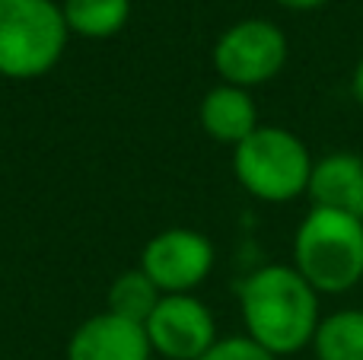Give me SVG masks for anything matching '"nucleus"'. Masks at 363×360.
I'll return each instance as SVG.
<instances>
[{
  "label": "nucleus",
  "mask_w": 363,
  "mask_h": 360,
  "mask_svg": "<svg viewBox=\"0 0 363 360\" xmlns=\"http://www.w3.org/2000/svg\"><path fill=\"white\" fill-rule=\"evenodd\" d=\"M245 335L274 357L309 348L322 322L319 293L294 265H264L239 284Z\"/></svg>",
  "instance_id": "nucleus-1"
},
{
  "label": "nucleus",
  "mask_w": 363,
  "mask_h": 360,
  "mask_svg": "<svg viewBox=\"0 0 363 360\" xmlns=\"http://www.w3.org/2000/svg\"><path fill=\"white\" fill-rule=\"evenodd\" d=\"M313 166L309 147L281 125H258L242 144L233 147V172L258 201L284 204L306 195Z\"/></svg>",
  "instance_id": "nucleus-3"
},
{
  "label": "nucleus",
  "mask_w": 363,
  "mask_h": 360,
  "mask_svg": "<svg viewBox=\"0 0 363 360\" xmlns=\"http://www.w3.org/2000/svg\"><path fill=\"white\" fill-rule=\"evenodd\" d=\"M61 13L70 35L112 38L128 26L131 0H64Z\"/></svg>",
  "instance_id": "nucleus-11"
},
{
  "label": "nucleus",
  "mask_w": 363,
  "mask_h": 360,
  "mask_svg": "<svg viewBox=\"0 0 363 360\" xmlns=\"http://www.w3.org/2000/svg\"><path fill=\"white\" fill-rule=\"evenodd\" d=\"M70 29L55 0H0V77H45L67 48Z\"/></svg>",
  "instance_id": "nucleus-4"
},
{
  "label": "nucleus",
  "mask_w": 363,
  "mask_h": 360,
  "mask_svg": "<svg viewBox=\"0 0 363 360\" xmlns=\"http://www.w3.org/2000/svg\"><path fill=\"white\" fill-rule=\"evenodd\" d=\"M287 35L271 19H239L213 45V70L230 86H262L284 70Z\"/></svg>",
  "instance_id": "nucleus-5"
},
{
  "label": "nucleus",
  "mask_w": 363,
  "mask_h": 360,
  "mask_svg": "<svg viewBox=\"0 0 363 360\" xmlns=\"http://www.w3.org/2000/svg\"><path fill=\"white\" fill-rule=\"evenodd\" d=\"M281 6H287V10H300V13H306V10H319V6H325L328 0H277Z\"/></svg>",
  "instance_id": "nucleus-16"
},
{
  "label": "nucleus",
  "mask_w": 363,
  "mask_h": 360,
  "mask_svg": "<svg viewBox=\"0 0 363 360\" xmlns=\"http://www.w3.org/2000/svg\"><path fill=\"white\" fill-rule=\"evenodd\" d=\"M150 348L160 360H201L217 338L213 313L194 293H166L144 322Z\"/></svg>",
  "instance_id": "nucleus-7"
},
{
  "label": "nucleus",
  "mask_w": 363,
  "mask_h": 360,
  "mask_svg": "<svg viewBox=\"0 0 363 360\" xmlns=\"http://www.w3.org/2000/svg\"><path fill=\"white\" fill-rule=\"evenodd\" d=\"M306 195L313 208L341 210L363 220V157L351 150H332L315 159Z\"/></svg>",
  "instance_id": "nucleus-9"
},
{
  "label": "nucleus",
  "mask_w": 363,
  "mask_h": 360,
  "mask_svg": "<svg viewBox=\"0 0 363 360\" xmlns=\"http://www.w3.org/2000/svg\"><path fill=\"white\" fill-rule=\"evenodd\" d=\"M160 297L163 293L157 291V284L140 268H134V271H125L112 281V287H108V313L144 325L150 319V313L157 310Z\"/></svg>",
  "instance_id": "nucleus-13"
},
{
  "label": "nucleus",
  "mask_w": 363,
  "mask_h": 360,
  "mask_svg": "<svg viewBox=\"0 0 363 360\" xmlns=\"http://www.w3.org/2000/svg\"><path fill=\"white\" fill-rule=\"evenodd\" d=\"M198 118L207 137L220 140V144L239 147L258 128V108L249 89L220 83V86L204 93Z\"/></svg>",
  "instance_id": "nucleus-10"
},
{
  "label": "nucleus",
  "mask_w": 363,
  "mask_h": 360,
  "mask_svg": "<svg viewBox=\"0 0 363 360\" xmlns=\"http://www.w3.org/2000/svg\"><path fill=\"white\" fill-rule=\"evenodd\" d=\"M213 246L188 227L160 230L140 252V271L163 293H194L213 271Z\"/></svg>",
  "instance_id": "nucleus-6"
},
{
  "label": "nucleus",
  "mask_w": 363,
  "mask_h": 360,
  "mask_svg": "<svg viewBox=\"0 0 363 360\" xmlns=\"http://www.w3.org/2000/svg\"><path fill=\"white\" fill-rule=\"evenodd\" d=\"M67 360H153V348L144 325L106 310L77 325L67 342Z\"/></svg>",
  "instance_id": "nucleus-8"
},
{
  "label": "nucleus",
  "mask_w": 363,
  "mask_h": 360,
  "mask_svg": "<svg viewBox=\"0 0 363 360\" xmlns=\"http://www.w3.org/2000/svg\"><path fill=\"white\" fill-rule=\"evenodd\" d=\"M351 96H354V102L363 108V55H360V61L354 64V74H351Z\"/></svg>",
  "instance_id": "nucleus-15"
},
{
  "label": "nucleus",
  "mask_w": 363,
  "mask_h": 360,
  "mask_svg": "<svg viewBox=\"0 0 363 360\" xmlns=\"http://www.w3.org/2000/svg\"><path fill=\"white\" fill-rule=\"evenodd\" d=\"M309 348L315 360H363V310L322 316Z\"/></svg>",
  "instance_id": "nucleus-12"
},
{
  "label": "nucleus",
  "mask_w": 363,
  "mask_h": 360,
  "mask_svg": "<svg viewBox=\"0 0 363 360\" xmlns=\"http://www.w3.org/2000/svg\"><path fill=\"white\" fill-rule=\"evenodd\" d=\"M201 360H281V357L264 351L249 335H233V338H220Z\"/></svg>",
  "instance_id": "nucleus-14"
},
{
  "label": "nucleus",
  "mask_w": 363,
  "mask_h": 360,
  "mask_svg": "<svg viewBox=\"0 0 363 360\" xmlns=\"http://www.w3.org/2000/svg\"><path fill=\"white\" fill-rule=\"evenodd\" d=\"M294 268L315 293H347L363 281V220L309 208L294 236Z\"/></svg>",
  "instance_id": "nucleus-2"
}]
</instances>
